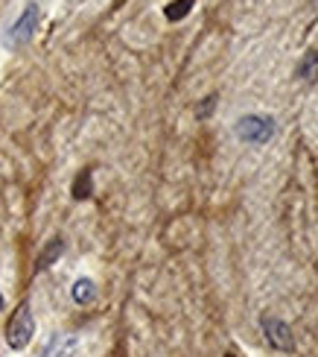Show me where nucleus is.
I'll return each mask as SVG.
<instances>
[{
	"instance_id": "7ed1b4c3",
	"label": "nucleus",
	"mask_w": 318,
	"mask_h": 357,
	"mask_svg": "<svg viewBox=\"0 0 318 357\" xmlns=\"http://www.w3.org/2000/svg\"><path fill=\"white\" fill-rule=\"evenodd\" d=\"M260 325H263V334H266V340H269V346H275V349H280V351H292V349H295L292 328H289V325H286L283 319H278V317H263Z\"/></svg>"
},
{
	"instance_id": "423d86ee",
	"label": "nucleus",
	"mask_w": 318,
	"mask_h": 357,
	"mask_svg": "<svg viewBox=\"0 0 318 357\" xmlns=\"http://www.w3.org/2000/svg\"><path fill=\"white\" fill-rule=\"evenodd\" d=\"M70 296H73V302H77V305H90V302L97 299V287H94V281H90V278H79V281H73Z\"/></svg>"
},
{
	"instance_id": "0eeeda50",
	"label": "nucleus",
	"mask_w": 318,
	"mask_h": 357,
	"mask_svg": "<svg viewBox=\"0 0 318 357\" xmlns=\"http://www.w3.org/2000/svg\"><path fill=\"white\" fill-rule=\"evenodd\" d=\"M318 73V50H310L304 59H301V65H298V77L301 79H312Z\"/></svg>"
},
{
	"instance_id": "9d476101",
	"label": "nucleus",
	"mask_w": 318,
	"mask_h": 357,
	"mask_svg": "<svg viewBox=\"0 0 318 357\" xmlns=\"http://www.w3.org/2000/svg\"><path fill=\"white\" fill-rule=\"evenodd\" d=\"M90 197V170H82L79 178L73 182V199H88Z\"/></svg>"
},
{
	"instance_id": "1a4fd4ad",
	"label": "nucleus",
	"mask_w": 318,
	"mask_h": 357,
	"mask_svg": "<svg viewBox=\"0 0 318 357\" xmlns=\"http://www.w3.org/2000/svg\"><path fill=\"white\" fill-rule=\"evenodd\" d=\"M62 249H65V243H62V241H53L47 249L41 252V258H38V266H35V270H47V266H50L58 255H62Z\"/></svg>"
},
{
	"instance_id": "39448f33",
	"label": "nucleus",
	"mask_w": 318,
	"mask_h": 357,
	"mask_svg": "<svg viewBox=\"0 0 318 357\" xmlns=\"http://www.w3.org/2000/svg\"><path fill=\"white\" fill-rule=\"evenodd\" d=\"M73 351H77V337L56 334L47 343V349L41 351V357H73Z\"/></svg>"
},
{
	"instance_id": "f03ea898",
	"label": "nucleus",
	"mask_w": 318,
	"mask_h": 357,
	"mask_svg": "<svg viewBox=\"0 0 318 357\" xmlns=\"http://www.w3.org/2000/svg\"><path fill=\"white\" fill-rule=\"evenodd\" d=\"M33 334H35V319H33V310H29V305L24 302L18 310H15V317L9 319V325H6V343H9V349L21 351V349L29 346Z\"/></svg>"
},
{
	"instance_id": "f257e3e1",
	"label": "nucleus",
	"mask_w": 318,
	"mask_h": 357,
	"mask_svg": "<svg viewBox=\"0 0 318 357\" xmlns=\"http://www.w3.org/2000/svg\"><path fill=\"white\" fill-rule=\"evenodd\" d=\"M237 138L246 141V144H269L271 138H275V117L269 114H246L239 117L237 126Z\"/></svg>"
},
{
	"instance_id": "f8f14e48",
	"label": "nucleus",
	"mask_w": 318,
	"mask_h": 357,
	"mask_svg": "<svg viewBox=\"0 0 318 357\" xmlns=\"http://www.w3.org/2000/svg\"><path fill=\"white\" fill-rule=\"evenodd\" d=\"M0 310H3V296H0Z\"/></svg>"
},
{
	"instance_id": "6e6552de",
	"label": "nucleus",
	"mask_w": 318,
	"mask_h": 357,
	"mask_svg": "<svg viewBox=\"0 0 318 357\" xmlns=\"http://www.w3.org/2000/svg\"><path fill=\"white\" fill-rule=\"evenodd\" d=\"M193 3H196V0H173V3L164 9V15H166V18H170V21H181V18H184V15H190Z\"/></svg>"
},
{
	"instance_id": "9b49d317",
	"label": "nucleus",
	"mask_w": 318,
	"mask_h": 357,
	"mask_svg": "<svg viewBox=\"0 0 318 357\" xmlns=\"http://www.w3.org/2000/svg\"><path fill=\"white\" fill-rule=\"evenodd\" d=\"M214 106H216V97H207V100H205V106L199 109V117H207L210 112H214Z\"/></svg>"
},
{
	"instance_id": "20e7f679",
	"label": "nucleus",
	"mask_w": 318,
	"mask_h": 357,
	"mask_svg": "<svg viewBox=\"0 0 318 357\" xmlns=\"http://www.w3.org/2000/svg\"><path fill=\"white\" fill-rule=\"evenodd\" d=\"M35 26H38V6H35V3H29V6L24 9V15L18 18V24L12 26V33H9V44H26L29 38H33Z\"/></svg>"
},
{
	"instance_id": "ddd939ff",
	"label": "nucleus",
	"mask_w": 318,
	"mask_h": 357,
	"mask_svg": "<svg viewBox=\"0 0 318 357\" xmlns=\"http://www.w3.org/2000/svg\"><path fill=\"white\" fill-rule=\"evenodd\" d=\"M225 357H237V354H225Z\"/></svg>"
}]
</instances>
